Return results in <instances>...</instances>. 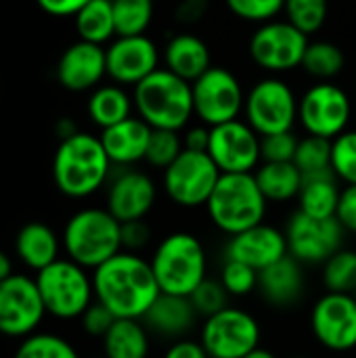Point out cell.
I'll use <instances>...</instances> for the list:
<instances>
[{
  "mask_svg": "<svg viewBox=\"0 0 356 358\" xmlns=\"http://www.w3.org/2000/svg\"><path fill=\"white\" fill-rule=\"evenodd\" d=\"M294 164L304 176L332 170V141L306 134L298 143Z\"/></svg>",
  "mask_w": 356,
  "mask_h": 358,
  "instance_id": "obj_36",
  "label": "cell"
},
{
  "mask_svg": "<svg viewBox=\"0 0 356 358\" xmlns=\"http://www.w3.org/2000/svg\"><path fill=\"white\" fill-rule=\"evenodd\" d=\"M15 358H80L71 342L57 334H31L23 338Z\"/></svg>",
  "mask_w": 356,
  "mask_h": 358,
  "instance_id": "obj_35",
  "label": "cell"
},
{
  "mask_svg": "<svg viewBox=\"0 0 356 358\" xmlns=\"http://www.w3.org/2000/svg\"><path fill=\"white\" fill-rule=\"evenodd\" d=\"M308 42V36L294 27L287 19H275L258 25L252 34L250 57L260 69L269 73H283L302 67Z\"/></svg>",
  "mask_w": 356,
  "mask_h": 358,
  "instance_id": "obj_14",
  "label": "cell"
},
{
  "mask_svg": "<svg viewBox=\"0 0 356 358\" xmlns=\"http://www.w3.org/2000/svg\"><path fill=\"white\" fill-rule=\"evenodd\" d=\"M92 358H107V357H92Z\"/></svg>",
  "mask_w": 356,
  "mask_h": 358,
  "instance_id": "obj_54",
  "label": "cell"
},
{
  "mask_svg": "<svg viewBox=\"0 0 356 358\" xmlns=\"http://www.w3.org/2000/svg\"><path fill=\"white\" fill-rule=\"evenodd\" d=\"M300 138L292 132H277L269 136H260V155L262 162L279 164V162H294L296 149Z\"/></svg>",
  "mask_w": 356,
  "mask_h": 358,
  "instance_id": "obj_43",
  "label": "cell"
},
{
  "mask_svg": "<svg viewBox=\"0 0 356 358\" xmlns=\"http://www.w3.org/2000/svg\"><path fill=\"white\" fill-rule=\"evenodd\" d=\"M344 65H346V57L338 44H334L329 40L308 42L304 59H302V69L311 78H315L319 82H329L342 73Z\"/></svg>",
  "mask_w": 356,
  "mask_h": 358,
  "instance_id": "obj_32",
  "label": "cell"
},
{
  "mask_svg": "<svg viewBox=\"0 0 356 358\" xmlns=\"http://www.w3.org/2000/svg\"><path fill=\"white\" fill-rule=\"evenodd\" d=\"M323 285L334 294H355L356 250L342 248L323 264Z\"/></svg>",
  "mask_w": 356,
  "mask_h": 358,
  "instance_id": "obj_34",
  "label": "cell"
},
{
  "mask_svg": "<svg viewBox=\"0 0 356 358\" xmlns=\"http://www.w3.org/2000/svg\"><path fill=\"white\" fill-rule=\"evenodd\" d=\"M105 76H107L105 48L92 42H84V40L73 42L63 50L57 63V80L63 88L71 92L99 88Z\"/></svg>",
  "mask_w": 356,
  "mask_h": 358,
  "instance_id": "obj_21",
  "label": "cell"
},
{
  "mask_svg": "<svg viewBox=\"0 0 356 358\" xmlns=\"http://www.w3.org/2000/svg\"><path fill=\"white\" fill-rule=\"evenodd\" d=\"M283 13L294 27L311 36L325 25L329 4L327 0H285Z\"/></svg>",
  "mask_w": 356,
  "mask_h": 358,
  "instance_id": "obj_37",
  "label": "cell"
},
{
  "mask_svg": "<svg viewBox=\"0 0 356 358\" xmlns=\"http://www.w3.org/2000/svg\"><path fill=\"white\" fill-rule=\"evenodd\" d=\"M82 319V329L88 334V336H92V338H105V334L111 329V325L115 323V315L109 310V308H105L101 302H92L88 308H86V313L80 317Z\"/></svg>",
  "mask_w": 356,
  "mask_h": 358,
  "instance_id": "obj_44",
  "label": "cell"
},
{
  "mask_svg": "<svg viewBox=\"0 0 356 358\" xmlns=\"http://www.w3.org/2000/svg\"><path fill=\"white\" fill-rule=\"evenodd\" d=\"M350 115V96L334 82L313 84L298 103V122L304 132L327 141H334L348 130Z\"/></svg>",
  "mask_w": 356,
  "mask_h": 358,
  "instance_id": "obj_12",
  "label": "cell"
},
{
  "mask_svg": "<svg viewBox=\"0 0 356 358\" xmlns=\"http://www.w3.org/2000/svg\"><path fill=\"white\" fill-rule=\"evenodd\" d=\"M340 193L342 189L338 187V178L332 170L308 174L304 176L298 195V206H300L298 210L315 218H336Z\"/></svg>",
  "mask_w": 356,
  "mask_h": 358,
  "instance_id": "obj_28",
  "label": "cell"
},
{
  "mask_svg": "<svg viewBox=\"0 0 356 358\" xmlns=\"http://www.w3.org/2000/svg\"><path fill=\"white\" fill-rule=\"evenodd\" d=\"M185 151L183 136L176 130H153L147 147L145 162L153 168H159L162 172Z\"/></svg>",
  "mask_w": 356,
  "mask_h": 358,
  "instance_id": "obj_38",
  "label": "cell"
},
{
  "mask_svg": "<svg viewBox=\"0 0 356 358\" xmlns=\"http://www.w3.org/2000/svg\"><path fill=\"white\" fill-rule=\"evenodd\" d=\"M285 256H290L285 233L266 222L229 237L225 245V260L243 262L258 273Z\"/></svg>",
  "mask_w": 356,
  "mask_h": 358,
  "instance_id": "obj_20",
  "label": "cell"
},
{
  "mask_svg": "<svg viewBox=\"0 0 356 358\" xmlns=\"http://www.w3.org/2000/svg\"><path fill=\"white\" fill-rule=\"evenodd\" d=\"M36 285L48 315L61 321L80 319L94 302L92 275L69 258H59L36 273Z\"/></svg>",
  "mask_w": 356,
  "mask_h": 358,
  "instance_id": "obj_7",
  "label": "cell"
},
{
  "mask_svg": "<svg viewBox=\"0 0 356 358\" xmlns=\"http://www.w3.org/2000/svg\"><path fill=\"white\" fill-rule=\"evenodd\" d=\"M63 243L57 233L44 222H27L19 229L15 239L17 258L31 271H42L59 260Z\"/></svg>",
  "mask_w": 356,
  "mask_h": 358,
  "instance_id": "obj_26",
  "label": "cell"
},
{
  "mask_svg": "<svg viewBox=\"0 0 356 358\" xmlns=\"http://www.w3.org/2000/svg\"><path fill=\"white\" fill-rule=\"evenodd\" d=\"M332 172L338 180L356 185V130H346L332 141Z\"/></svg>",
  "mask_w": 356,
  "mask_h": 358,
  "instance_id": "obj_39",
  "label": "cell"
},
{
  "mask_svg": "<svg viewBox=\"0 0 356 358\" xmlns=\"http://www.w3.org/2000/svg\"><path fill=\"white\" fill-rule=\"evenodd\" d=\"M76 31L80 40L99 46L118 36L111 0H90L86 6H82L76 15Z\"/></svg>",
  "mask_w": 356,
  "mask_h": 358,
  "instance_id": "obj_31",
  "label": "cell"
},
{
  "mask_svg": "<svg viewBox=\"0 0 356 358\" xmlns=\"http://www.w3.org/2000/svg\"><path fill=\"white\" fill-rule=\"evenodd\" d=\"M164 358H210L206 348L201 346V342H195V340H189V338H183V340H176L168 350Z\"/></svg>",
  "mask_w": 356,
  "mask_h": 358,
  "instance_id": "obj_48",
  "label": "cell"
},
{
  "mask_svg": "<svg viewBox=\"0 0 356 358\" xmlns=\"http://www.w3.org/2000/svg\"><path fill=\"white\" fill-rule=\"evenodd\" d=\"M283 233L290 256L302 266H323L336 252L344 248L346 235L336 218H315L300 210L290 216Z\"/></svg>",
  "mask_w": 356,
  "mask_h": 358,
  "instance_id": "obj_13",
  "label": "cell"
},
{
  "mask_svg": "<svg viewBox=\"0 0 356 358\" xmlns=\"http://www.w3.org/2000/svg\"><path fill=\"white\" fill-rule=\"evenodd\" d=\"M157 201V185L136 168H122L107 182L105 208L120 220H145Z\"/></svg>",
  "mask_w": 356,
  "mask_h": 358,
  "instance_id": "obj_19",
  "label": "cell"
},
{
  "mask_svg": "<svg viewBox=\"0 0 356 358\" xmlns=\"http://www.w3.org/2000/svg\"><path fill=\"white\" fill-rule=\"evenodd\" d=\"M61 243L69 260L94 271L122 252V222L107 208H84L67 220Z\"/></svg>",
  "mask_w": 356,
  "mask_h": 358,
  "instance_id": "obj_5",
  "label": "cell"
},
{
  "mask_svg": "<svg viewBox=\"0 0 356 358\" xmlns=\"http://www.w3.org/2000/svg\"><path fill=\"white\" fill-rule=\"evenodd\" d=\"M183 145L189 151H201L208 153V145H210V126L199 124V126H191L185 130L183 134Z\"/></svg>",
  "mask_w": 356,
  "mask_h": 358,
  "instance_id": "obj_49",
  "label": "cell"
},
{
  "mask_svg": "<svg viewBox=\"0 0 356 358\" xmlns=\"http://www.w3.org/2000/svg\"><path fill=\"white\" fill-rule=\"evenodd\" d=\"M306 279L302 264L292 256L281 258L258 273V292L262 300L275 308H292L304 296Z\"/></svg>",
  "mask_w": 356,
  "mask_h": 358,
  "instance_id": "obj_23",
  "label": "cell"
},
{
  "mask_svg": "<svg viewBox=\"0 0 356 358\" xmlns=\"http://www.w3.org/2000/svg\"><path fill=\"white\" fill-rule=\"evenodd\" d=\"M218 281L227 289L229 296L245 298L258 289V271H254L252 266L237 262V260H225Z\"/></svg>",
  "mask_w": 356,
  "mask_h": 358,
  "instance_id": "obj_40",
  "label": "cell"
},
{
  "mask_svg": "<svg viewBox=\"0 0 356 358\" xmlns=\"http://www.w3.org/2000/svg\"><path fill=\"white\" fill-rule=\"evenodd\" d=\"M164 67L174 76L195 82L212 67V55L208 44L195 34H176L168 40L162 52Z\"/></svg>",
  "mask_w": 356,
  "mask_h": 358,
  "instance_id": "obj_25",
  "label": "cell"
},
{
  "mask_svg": "<svg viewBox=\"0 0 356 358\" xmlns=\"http://www.w3.org/2000/svg\"><path fill=\"white\" fill-rule=\"evenodd\" d=\"M266 197L262 195L254 172L252 174H222L212 191L206 210L210 222L225 235L233 237L266 218Z\"/></svg>",
  "mask_w": 356,
  "mask_h": 358,
  "instance_id": "obj_6",
  "label": "cell"
},
{
  "mask_svg": "<svg viewBox=\"0 0 356 358\" xmlns=\"http://www.w3.org/2000/svg\"><path fill=\"white\" fill-rule=\"evenodd\" d=\"M38 6L52 17H76L90 0H36Z\"/></svg>",
  "mask_w": 356,
  "mask_h": 358,
  "instance_id": "obj_47",
  "label": "cell"
},
{
  "mask_svg": "<svg viewBox=\"0 0 356 358\" xmlns=\"http://www.w3.org/2000/svg\"><path fill=\"white\" fill-rule=\"evenodd\" d=\"M260 325L243 308L227 306L204 319L199 342L210 358H245L260 348Z\"/></svg>",
  "mask_w": 356,
  "mask_h": 358,
  "instance_id": "obj_10",
  "label": "cell"
},
{
  "mask_svg": "<svg viewBox=\"0 0 356 358\" xmlns=\"http://www.w3.org/2000/svg\"><path fill=\"white\" fill-rule=\"evenodd\" d=\"M132 107H134L132 96L120 84H103V86L94 88L88 99V105H86L90 120L101 130L115 126V124L124 122L126 117H130Z\"/></svg>",
  "mask_w": 356,
  "mask_h": 358,
  "instance_id": "obj_30",
  "label": "cell"
},
{
  "mask_svg": "<svg viewBox=\"0 0 356 358\" xmlns=\"http://www.w3.org/2000/svg\"><path fill=\"white\" fill-rule=\"evenodd\" d=\"M10 275H13V262H10V258L6 256V252L0 250V283H2L4 279H8Z\"/></svg>",
  "mask_w": 356,
  "mask_h": 358,
  "instance_id": "obj_52",
  "label": "cell"
},
{
  "mask_svg": "<svg viewBox=\"0 0 356 358\" xmlns=\"http://www.w3.org/2000/svg\"><path fill=\"white\" fill-rule=\"evenodd\" d=\"M193 113L206 126H218L239 120L243 113L245 92L239 78L227 67L212 65L204 76L191 82Z\"/></svg>",
  "mask_w": 356,
  "mask_h": 358,
  "instance_id": "obj_11",
  "label": "cell"
},
{
  "mask_svg": "<svg viewBox=\"0 0 356 358\" xmlns=\"http://www.w3.org/2000/svg\"><path fill=\"white\" fill-rule=\"evenodd\" d=\"M153 128L145 124L138 115H130L124 122L101 130V143L113 166L132 168L138 162H145L149 138Z\"/></svg>",
  "mask_w": 356,
  "mask_h": 358,
  "instance_id": "obj_22",
  "label": "cell"
},
{
  "mask_svg": "<svg viewBox=\"0 0 356 358\" xmlns=\"http://www.w3.org/2000/svg\"><path fill=\"white\" fill-rule=\"evenodd\" d=\"M94 300L109 308L115 319H138L159 298L151 262L134 252H120L92 271Z\"/></svg>",
  "mask_w": 356,
  "mask_h": 358,
  "instance_id": "obj_1",
  "label": "cell"
},
{
  "mask_svg": "<svg viewBox=\"0 0 356 358\" xmlns=\"http://www.w3.org/2000/svg\"><path fill=\"white\" fill-rule=\"evenodd\" d=\"M208 10V0H183L176 8V19L183 23L199 21Z\"/></svg>",
  "mask_w": 356,
  "mask_h": 358,
  "instance_id": "obj_50",
  "label": "cell"
},
{
  "mask_svg": "<svg viewBox=\"0 0 356 358\" xmlns=\"http://www.w3.org/2000/svg\"><path fill=\"white\" fill-rule=\"evenodd\" d=\"M294 358H306V357H294Z\"/></svg>",
  "mask_w": 356,
  "mask_h": 358,
  "instance_id": "obj_55",
  "label": "cell"
},
{
  "mask_svg": "<svg viewBox=\"0 0 356 358\" xmlns=\"http://www.w3.org/2000/svg\"><path fill=\"white\" fill-rule=\"evenodd\" d=\"M118 36H141L153 21V0H111Z\"/></svg>",
  "mask_w": 356,
  "mask_h": 358,
  "instance_id": "obj_33",
  "label": "cell"
},
{
  "mask_svg": "<svg viewBox=\"0 0 356 358\" xmlns=\"http://www.w3.org/2000/svg\"><path fill=\"white\" fill-rule=\"evenodd\" d=\"M300 99L281 78H262L245 92L243 115L245 122L260 134L292 132L298 122Z\"/></svg>",
  "mask_w": 356,
  "mask_h": 358,
  "instance_id": "obj_8",
  "label": "cell"
},
{
  "mask_svg": "<svg viewBox=\"0 0 356 358\" xmlns=\"http://www.w3.org/2000/svg\"><path fill=\"white\" fill-rule=\"evenodd\" d=\"M36 279L10 275L0 283V334L6 338H27L36 334L46 317Z\"/></svg>",
  "mask_w": 356,
  "mask_h": 358,
  "instance_id": "obj_15",
  "label": "cell"
},
{
  "mask_svg": "<svg viewBox=\"0 0 356 358\" xmlns=\"http://www.w3.org/2000/svg\"><path fill=\"white\" fill-rule=\"evenodd\" d=\"M107 76L120 86H136L159 69V48L147 36H118L107 48Z\"/></svg>",
  "mask_w": 356,
  "mask_h": 358,
  "instance_id": "obj_18",
  "label": "cell"
},
{
  "mask_svg": "<svg viewBox=\"0 0 356 358\" xmlns=\"http://www.w3.org/2000/svg\"><path fill=\"white\" fill-rule=\"evenodd\" d=\"M197 317H212L216 313H220L222 308L229 306V294L227 289L220 285V281H214V279H206L191 296H189Z\"/></svg>",
  "mask_w": 356,
  "mask_h": 358,
  "instance_id": "obj_42",
  "label": "cell"
},
{
  "mask_svg": "<svg viewBox=\"0 0 356 358\" xmlns=\"http://www.w3.org/2000/svg\"><path fill=\"white\" fill-rule=\"evenodd\" d=\"M208 155L222 174H252L262 164L260 134L245 120L212 126Z\"/></svg>",
  "mask_w": 356,
  "mask_h": 358,
  "instance_id": "obj_16",
  "label": "cell"
},
{
  "mask_svg": "<svg viewBox=\"0 0 356 358\" xmlns=\"http://www.w3.org/2000/svg\"><path fill=\"white\" fill-rule=\"evenodd\" d=\"M227 8L243 21L250 23H269L279 17L285 8V0H225Z\"/></svg>",
  "mask_w": 356,
  "mask_h": 358,
  "instance_id": "obj_41",
  "label": "cell"
},
{
  "mask_svg": "<svg viewBox=\"0 0 356 358\" xmlns=\"http://www.w3.org/2000/svg\"><path fill=\"white\" fill-rule=\"evenodd\" d=\"M76 132H80V130L76 128V124H73L71 120H61V122L57 124V136H59L61 141H65V138L73 136Z\"/></svg>",
  "mask_w": 356,
  "mask_h": 358,
  "instance_id": "obj_51",
  "label": "cell"
},
{
  "mask_svg": "<svg viewBox=\"0 0 356 358\" xmlns=\"http://www.w3.org/2000/svg\"><path fill=\"white\" fill-rule=\"evenodd\" d=\"M151 241V229L145 220L122 222V250L138 254Z\"/></svg>",
  "mask_w": 356,
  "mask_h": 358,
  "instance_id": "obj_45",
  "label": "cell"
},
{
  "mask_svg": "<svg viewBox=\"0 0 356 358\" xmlns=\"http://www.w3.org/2000/svg\"><path fill=\"white\" fill-rule=\"evenodd\" d=\"M336 220L342 224L346 233L356 235V185H346L340 193Z\"/></svg>",
  "mask_w": 356,
  "mask_h": 358,
  "instance_id": "obj_46",
  "label": "cell"
},
{
  "mask_svg": "<svg viewBox=\"0 0 356 358\" xmlns=\"http://www.w3.org/2000/svg\"><path fill=\"white\" fill-rule=\"evenodd\" d=\"M197 319L199 317L189 298L159 294L149 313L143 317V323L149 329V334L176 342L187 338V334L195 329Z\"/></svg>",
  "mask_w": 356,
  "mask_h": 358,
  "instance_id": "obj_24",
  "label": "cell"
},
{
  "mask_svg": "<svg viewBox=\"0 0 356 358\" xmlns=\"http://www.w3.org/2000/svg\"><path fill=\"white\" fill-rule=\"evenodd\" d=\"M149 350V329L138 319H115L103 338V357L107 358H147Z\"/></svg>",
  "mask_w": 356,
  "mask_h": 358,
  "instance_id": "obj_29",
  "label": "cell"
},
{
  "mask_svg": "<svg viewBox=\"0 0 356 358\" xmlns=\"http://www.w3.org/2000/svg\"><path fill=\"white\" fill-rule=\"evenodd\" d=\"M222 172L208 153L185 149L162 176L164 193L178 208H206Z\"/></svg>",
  "mask_w": 356,
  "mask_h": 358,
  "instance_id": "obj_9",
  "label": "cell"
},
{
  "mask_svg": "<svg viewBox=\"0 0 356 358\" xmlns=\"http://www.w3.org/2000/svg\"><path fill=\"white\" fill-rule=\"evenodd\" d=\"M151 268L162 294L189 298L208 279V254L199 237L187 231L166 235L153 250Z\"/></svg>",
  "mask_w": 356,
  "mask_h": 358,
  "instance_id": "obj_3",
  "label": "cell"
},
{
  "mask_svg": "<svg viewBox=\"0 0 356 358\" xmlns=\"http://www.w3.org/2000/svg\"><path fill=\"white\" fill-rule=\"evenodd\" d=\"M254 178L266 201L273 203H285L298 199L304 182V174L298 170L294 162H279V164L262 162L256 168Z\"/></svg>",
  "mask_w": 356,
  "mask_h": 358,
  "instance_id": "obj_27",
  "label": "cell"
},
{
  "mask_svg": "<svg viewBox=\"0 0 356 358\" xmlns=\"http://www.w3.org/2000/svg\"><path fill=\"white\" fill-rule=\"evenodd\" d=\"M245 358H277L271 350H264V348H256L254 352H250Z\"/></svg>",
  "mask_w": 356,
  "mask_h": 358,
  "instance_id": "obj_53",
  "label": "cell"
},
{
  "mask_svg": "<svg viewBox=\"0 0 356 358\" xmlns=\"http://www.w3.org/2000/svg\"><path fill=\"white\" fill-rule=\"evenodd\" d=\"M311 329L315 340L332 352L356 348V296L334 294L321 296L311 310Z\"/></svg>",
  "mask_w": 356,
  "mask_h": 358,
  "instance_id": "obj_17",
  "label": "cell"
},
{
  "mask_svg": "<svg viewBox=\"0 0 356 358\" xmlns=\"http://www.w3.org/2000/svg\"><path fill=\"white\" fill-rule=\"evenodd\" d=\"M355 296H356V292H355Z\"/></svg>",
  "mask_w": 356,
  "mask_h": 358,
  "instance_id": "obj_56",
  "label": "cell"
},
{
  "mask_svg": "<svg viewBox=\"0 0 356 358\" xmlns=\"http://www.w3.org/2000/svg\"><path fill=\"white\" fill-rule=\"evenodd\" d=\"M111 159L99 136L76 132L59 143L52 157L55 187L71 199H86L111 178Z\"/></svg>",
  "mask_w": 356,
  "mask_h": 358,
  "instance_id": "obj_2",
  "label": "cell"
},
{
  "mask_svg": "<svg viewBox=\"0 0 356 358\" xmlns=\"http://www.w3.org/2000/svg\"><path fill=\"white\" fill-rule=\"evenodd\" d=\"M138 117L153 130H185L193 113L191 82L174 76L166 67L155 69L132 92Z\"/></svg>",
  "mask_w": 356,
  "mask_h": 358,
  "instance_id": "obj_4",
  "label": "cell"
}]
</instances>
